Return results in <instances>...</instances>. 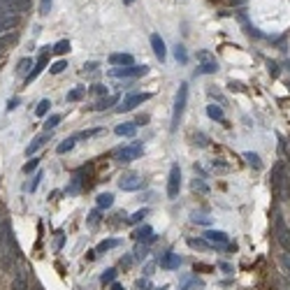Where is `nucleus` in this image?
<instances>
[{
  "label": "nucleus",
  "instance_id": "f257e3e1",
  "mask_svg": "<svg viewBox=\"0 0 290 290\" xmlns=\"http://www.w3.org/2000/svg\"><path fill=\"white\" fill-rule=\"evenodd\" d=\"M272 191L276 195V200H290V174L286 172L283 163H276L272 167Z\"/></svg>",
  "mask_w": 290,
  "mask_h": 290
},
{
  "label": "nucleus",
  "instance_id": "f03ea898",
  "mask_svg": "<svg viewBox=\"0 0 290 290\" xmlns=\"http://www.w3.org/2000/svg\"><path fill=\"white\" fill-rule=\"evenodd\" d=\"M2 267L5 269H12L19 260V246H17V239H14V232L5 223V242H2Z\"/></svg>",
  "mask_w": 290,
  "mask_h": 290
},
{
  "label": "nucleus",
  "instance_id": "7ed1b4c3",
  "mask_svg": "<svg viewBox=\"0 0 290 290\" xmlns=\"http://www.w3.org/2000/svg\"><path fill=\"white\" fill-rule=\"evenodd\" d=\"M274 235H276V242L281 244L283 251L290 253V228L286 225V220H283V216L279 211L274 214Z\"/></svg>",
  "mask_w": 290,
  "mask_h": 290
},
{
  "label": "nucleus",
  "instance_id": "20e7f679",
  "mask_svg": "<svg viewBox=\"0 0 290 290\" xmlns=\"http://www.w3.org/2000/svg\"><path fill=\"white\" fill-rule=\"evenodd\" d=\"M186 102H188V84H181V86H179V91H176V97H174V112H172V130H176V125H179L181 116H184Z\"/></svg>",
  "mask_w": 290,
  "mask_h": 290
},
{
  "label": "nucleus",
  "instance_id": "39448f33",
  "mask_svg": "<svg viewBox=\"0 0 290 290\" xmlns=\"http://www.w3.org/2000/svg\"><path fill=\"white\" fill-rule=\"evenodd\" d=\"M28 7H30V0H9L5 5H0V17H19Z\"/></svg>",
  "mask_w": 290,
  "mask_h": 290
},
{
  "label": "nucleus",
  "instance_id": "423d86ee",
  "mask_svg": "<svg viewBox=\"0 0 290 290\" xmlns=\"http://www.w3.org/2000/svg\"><path fill=\"white\" fill-rule=\"evenodd\" d=\"M146 72H149L146 65H125V68L109 70V77H114V79H121V77H142V74H146Z\"/></svg>",
  "mask_w": 290,
  "mask_h": 290
},
{
  "label": "nucleus",
  "instance_id": "0eeeda50",
  "mask_svg": "<svg viewBox=\"0 0 290 290\" xmlns=\"http://www.w3.org/2000/svg\"><path fill=\"white\" fill-rule=\"evenodd\" d=\"M179 191H181V169H179V165H172L169 167V176H167V197L174 200Z\"/></svg>",
  "mask_w": 290,
  "mask_h": 290
},
{
  "label": "nucleus",
  "instance_id": "6e6552de",
  "mask_svg": "<svg viewBox=\"0 0 290 290\" xmlns=\"http://www.w3.org/2000/svg\"><path fill=\"white\" fill-rule=\"evenodd\" d=\"M197 61H200V74H214V72H218V61L211 56L209 51H200L197 53Z\"/></svg>",
  "mask_w": 290,
  "mask_h": 290
},
{
  "label": "nucleus",
  "instance_id": "1a4fd4ad",
  "mask_svg": "<svg viewBox=\"0 0 290 290\" xmlns=\"http://www.w3.org/2000/svg\"><path fill=\"white\" fill-rule=\"evenodd\" d=\"M9 290H30V279H28L26 267H19L17 272H14L12 283H9Z\"/></svg>",
  "mask_w": 290,
  "mask_h": 290
},
{
  "label": "nucleus",
  "instance_id": "9d476101",
  "mask_svg": "<svg viewBox=\"0 0 290 290\" xmlns=\"http://www.w3.org/2000/svg\"><path fill=\"white\" fill-rule=\"evenodd\" d=\"M149 93H132V96H128L123 100V105H119L116 107V112H121V114H123V112H130V109H135V107L137 105H142V102H146V100H149Z\"/></svg>",
  "mask_w": 290,
  "mask_h": 290
},
{
  "label": "nucleus",
  "instance_id": "9b49d317",
  "mask_svg": "<svg viewBox=\"0 0 290 290\" xmlns=\"http://www.w3.org/2000/svg\"><path fill=\"white\" fill-rule=\"evenodd\" d=\"M119 188L121 191H130V193L132 191H140V188H144V179L137 174H125L119 179Z\"/></svg>",
  "mask_w": 290,
  "mask_h": 290
},
{
  "label": "nucleus",
  "instance_id": "f8f14e48",
  "mask_svg": "<svg viewBox=\"0 0 290 290\" xmlns=\"http://www.w3.org/2000/svg\"><path fill=\"white\" fill-rule=\"evenodd\" d=\"M142 151H144V146H142V142H135V144H130V146H125L123 151H119V163H130V160L140 158Z\"/></svg>",
  "mask_w": 290,
  "mask_h": 290
},
{
  "label": "nucleus",
  "instance_id": "ddd939ff",
  "mask_svg": "<svg viewBox=\"0 0 290 290\" xmlns=\"http://www.w3.org/2000/svg\"><path fill=\"white\" fill-rule=\"evenodd\" d=\"M204 239L209 242L211 246H228V235L220 232V230H207V232H204Z\"/></svg>",
  "mask_w": 290,
  "mask_h": 290
},
{
  "label": "nucleus",
  "instance_id": "4468645a",
  "mask_svg": "<svg viewBox=\"0 0 290 290\" xmlns=\"http://www.w3.org/2000/svg\"><path fill=\"white\" fill-rule=\"evenodd\" d=\"M151 47H153V53H156V58H158L160 63L167 58V49H165V42H163V37L158 35V33H153L151 35Z\"/></svg>",
  "mask_w": 290,
  "mask_h": 290
},
{
  "label": "nucleus",
  "instance_id": "2eb2a0df",
  "mask_svg": "<svg viewBox=\"0 0 290 290\" xmlns=\"http://www.w3.org/2000/svg\"><path fill=\"white\" fill-rule=\"evenodd\" d=\"M47 63H49V58H47V53H42L40 58H37V63H35V68H33V72H28V77H26V84L30 86V81H35L40 74H42V70L47 68Z\"/></svg>",
  "mask_w": 290,
  "mask_h": 290
},
{
  "label": "nucleus",
  "instance_id": "dca6fc26",
  "mask_svg": "<svg viewBox=\"0 0 290 290\" xmlns=\"http://www.w3.org/2000/svg\"><path fill=\"white\" fill-rule=\"evenodd\" d=\"M132 237L137 239V242H142V244H151V242H156V235H153V230H151L149 225H142V228H137Z\"/></svg>",
  "mask_w": 290,
  "mask_h": 290
},
{
  "label": "nucleus",
  "instance_id": "f3484780",
  "mask_svg": "<svg viewBox=\"0 0 290 290\" xmlns=\"http://www.w3.org/2000/svg\"><path fill=\"white\" fill-rule=\"evenodd\" d=\"M181 263H184V260H181L176 253H167V255L160 258V267H163V269H179Z\"/></svg>",
  "mask_w": 290,
  "mask_h": 290
},
{
  "label": "nucleus",
  "instance_id": "a211bd4d",
  "mask_svg": "<svg viewBox=\"0 0 290 290\" xmlns=\"http://www.w3.org/2000/svg\"><path fill=\"white\" fill-rule=\"evenodd\" d=\"M109 63L116 65V68H125V65H135V58H132L130 53H112Z\"/></svg>",
  "mask_w": 290,
  "mask_h": 290
},
{
  "label": "nucleus",
  "instance_id": "6ab92c4d",
  "mask_svg": "<svg viewBox=\"0 0 290 290\" xmlns=\"http://www.w3.org/2000/svg\"><path fill=\"white\" fill-rule=\"evenodd\" d=\"M19 24V17H0V37L7 35L9 30H14Z\"/></svg>",
  "mask_w": 290,
  "mask_h": 290
},
{
  "label": "nucleus",
  "instance_id": "aec40b11",
  "mask_svg": "<svg viewBox=\"0 0 290 290\" xmlns=\"http://www.w3.org/2000/svg\"><path fill=\"white\" fill-rule=\"evenodd\" d=\"M49 137H51V132H44V135H40V137H35V140H33V144H28L26 153H28V156H33V153H35L37 149H42V146H44V142L49 140Z\"/></svg>",
  "mask_w": 290,
  "mask_h": 290
},
{
  "label": "nucleus",
  "instance_id": "412c9836",
  "mask_svg": "<svg viewBox=\"0 0 290 290\" xmlns=\"http://www.w3.org/2000/svg\"><path fill=\"white\" fill-rule=\"evenodd\" d=\"M116 135L119 137H135V132H137V123H121L116 125Z\"/></svg>",
  "mask_w": 290,
  "mask_h": 290
},
{
  "label": "nucleus",
  "instance_id": "4be33fe9",
  "mask_svg": "<svg viewBox=\"0 0 290 290\" xmlns=\"http://www.w3.org/2000/svg\"><path fill=\"white\" fill-rule=\"evenodd\" d=\"M119 102V96H107V97H102V100H97L96 105H93V109L96 112H105V109H109L112 105H116Z\"/></svg>",
  "mask_w": 290,
  "mask_h": 290
},
{
  "label": "nucleus",
  "instance_id": "5701e85b",
  "mask_svg": "<svg viewBox=\"0 0 290 290\" xmlns=\"http://www.w3.org/2000/svg\"><path fill=\"white\" fill-rule=\"evenodd\" d=\"M112 204H114V195H112V193L97 195V209H109Z\"/></svg>",
  "mask_w": 290,
  "mask_h": 290
},
{
  "label": "nucleus",
  "instance_id": "b1692460",
  "mask_svg": "<svg viewBox=\"0 0 290 290\" xmlns=\"http://www.w3.org/2000/svg\"><path fill=\"white\" fill-rule=\"evenodd\" d=\"M74 142H77V137H74V135H72V137H68V140L65 142H61V144H58V146H56V153H68V151H72L74 149Z\"/></svg>",
  "mask_w": 290,
  "mask_h": 290
},
{
  "label": "nucleus",
  "instance_id": "393cba45",
  "mask_svg": "<svg viewBox=\"0 0 290 290\" xmlns=\"http://www.w3.org/2000/svg\"><path fill=\"white\" fill-rule=\"evenodd\" d=\"M119 244H121L119 239H107V242H100L97 248H96V253H105V251H109V248H116Z\"/></svg>",
  "mask_w": 290,
  "mask_h": 290
},
{
  "label": "nucleus",
  "instance_id": "a878e982",
  "mask_svg": "<svg viewBox=\"0 0 290 290\" xmlns=\"http://www.w3.org/2000/svg\"><path fill=\"white\" fill-rule=\"evenodd\" d=\"M84 93H86V86L72 88L70 93H68V102H77V100H81V97H84Z\"/></svg>",
  "mask_w": 290,
  "mask_h": 290
},
{
  "label": "nucleus",
  "instance_id": "bb28decb",
  "mask_svg": "<svg viewBox=\"0 0 290 290\" xmlns=\"http://www.w3.org/2000/svg\"><path fill=\"white\" fill-rule=\"evenodd\" d=\"M207 114H209V119H214V121H223V109H220L218 105H209L207 107Z\"/></svg>",
  "mask_w": 290,
  "mask_h": 290
},
{
  "label": "nucleus",
  "instance_id": "cd10ccee",
  "mask_svg": "<svg viewBox=\"0 0 290 290\" xmlns=\"http://www.w3.org/2000/svg\"><path fill=\"white\" fill-rule=\"evenodd\" d=\"M114 279H116V269H105L102 276H100V283H102V286H109V283H114Z\"/></svg>",
  "mask_w": 290,
  "mask_h": 290
},
{
  "label": "nucleus",
  "instance_id": "c85d7f7f",
  "mask_svg": "<svg viewBox=\"0 0 290 290\" xmlns=\"http://www.w3.org/2000/svg\"><path fill=\"white\" fill-rule=\"evenodd\" d=\"M188 246H191V248H202V251H204V248H214L207 239H188Z\"/></svg>",
  "mask_w": 290,
  "mask_h": 290
},
{
  "label": "nucleus",
  "instance_id": "c756f323",
  "mask_svg": "<svg viewBox=\"0 0 290 290\" xmlns=\"http://www.w3.org/2000/svg\"><path fill=\"white\" fill-rule=\"evenodd\" d=\"M49 107H51V102L49 100H42V102H37V107H35V116H47V112H49Z\"/></svg>",
  "mask_w": 290,
  "mask_h": 290
},
{
  "label": "nucleus",
  "instance_id": "7c9ffc66",
  "mask_svg": "<svg viewBox=\"0 0 290 290\" xmlns=\"http://www.w3.org/2000/svg\"><path fill=\"white\" fill-rule=\"evenodd\" d=\"M61 119H63L61 114H51V116H49V119H47V123H44V128H47V132H49V130H53L56 125L61 123Z\"/></svg>",
  "mask_w": 290,
  "mask_h": 290
},
{
  "label": "nucleus",
  "instance_id": "2f4dec72",
  "mask_svg": "<svg viewBox=\"0 0 290 290\" xmlns=\"http://www.w3.org/2000/svg\"><path fill=\"white\" fill-rule=\"evenodd\" d=\"M30 68H35V65H33V58H24V61H19L17 72H19V74H24V72H28Z\"/></svg>",
  "mask_w": 290,
  "mask_h": 290
},
{
  "label": "nucleus",
  "instance_id": "473e14b6",
  "mask_svg": "<svg viewBox=\"0 0 290 290\" xmlns=\"http://www.w3.org/2000/svg\"><path fill=\"white\" fill-rule=\"evenodd\" d=\"M53 51L58 53V56H63V53H68V51H70V42H68V40H61V42H58L56 47H53Z\"/></svg>",
  "mask_w": 290,
  "mask_h": 290
},
{
  "label": "nucleus",
  "instance_id": "72a5a7b5",
  "mask_svg": "<svg viewBox=\"0 0 290 290\" xmlns=\"http://www.w3.org/2000/svg\"><path fill=\"white\" fill-rule=\"evenodd\" d=\"M65 68H68V61H56L51 68H49V72H51V74H61Z\"/></svg>",
  "mask_w": 290,
  "mask_h": 290
},
{
  "label": "nucleus",
  "instance_id": "f704fd0d",
  "mask_svg": "<svg viewBox=\"0 0 290 290\" xmlns=\"http://www.w3.org/2000/svg\"><path fill=\"white\" fill-rule=\"evenodd\" d=\"M14 40H17V35H14V33H7V35L0 37V51H2L5 47H9V44L14 42Z\"/></svg>",
  "mask_w": 290,
  "mask_h": 290
},
{
  "label": "nucleus",
  "instance_id": "c9c22d12",
  "mask_svg": "<svg viewBox=\"0 0 290 290\" xmlns=\"http://www.w3.org/2000/svg\"><path fill=\"white\" fill-rule=\"evenodd\" d=\"M37 165H40V158H30L26 165H24V172L30 174V172H35V169H37Z\"/></svg>",
  "mask_w": 290,
  "mask_h": 290
},
{
  "label": "nucleus",
  "instance_id": "e433bc0d",
  "mask_svg": "<svg viewBox=\"0 0 290 290\" xmlns=\"http://www.w3.org/2000/svg\"><path fill=\"white\" fill-rule=\"evenodd\" d=\"M146 255H149V248H146V244H142V246L135 248V258H137V260H144Z\"/></svg>",
  "mask_w": 290,
  "mask_h": 290
},
{
  "label": "nucleus",
  "instance_id": "4c0bfd02",
  "mask_svg": "<svg viewBox=\"0 0 290 290\" xmlns=\"http://www.w3.org/2000/svg\"><path fill=\"white\" fill-rule=\"evenodd\" d=\"M244 158H246V160H248V163H251V165H253V167H260V158H258L255 153H251V151H248V153H244Z\"/></svg>",
  "mask_w": 290,
  "mask_h": 290
},
{
  "label": "nucleus",
  "instance_id": "58836bf2",
  "mask_svg": "<svg viewBox=\"0 0 290 290\" xmlns=\"http://www.w3.org/2000/svg\"><path fill=\"white\" fill-rule=\"evenodd\" d=\"M144 216H146V209H140V211H135V214H132V216H130V223H140V220L144 218Z\"/></svg>",
  "mask_w": 290,
  "mask_h": 290
},
{
  "label": "nucleus",
  "instance_id": "ea45409f",
  "mask_svg": "<svg viewBox=\"0 0 290 290\" xmlns=\"http://www.w3.org/2000/svg\"><path fill=\"white\" fill-rule=\"evenodd\" d=\"M51 2H53V0H42V2H40V14H49Z\"/></svg>",
  "mask_w": 290,
  "mask_h": 290
},
{
  "label": "nucleus",
  "instance_id": "a19ab883",
  "mask_svg": "<svg viewBox=\"0 0 290 290\" xmlns=\"http://www.w3.org/2000/svg\"><path fill=\"white\" fill-rule=\"evenodd\" d=\"M40 181H42V172H37V174L33 176V181H30V191H37V186H40Z\"/></svg>",
  "mask_w": 290,
  "mask_h": 290
},
{
  "label": "nucleus",
  "instance_id": "79ce46f5",
  "mask_svg": "<svg viewBox=\"0 0 290 290\" xmlns=\"http://www.w3.org/2000/svg\"><path fill=\"white\" fill-rule=\"evenodd\" d=\"M176 61H181V63H186V61H188V56H186L184 47H176Z\"/></svg>",
  "mask_w": 290,
  "mask_h": 290
},
{
  "label": "nucleus",
  "instance_id": "37998d69",
  "mask_svg": "<svg viewBox=\"0 0 290 290\" xmlns=\"http://www.w3.org/2000/svg\"><path fill=\"white\" fill-rule=\"evenodd\" d=\"M91 93H97V96H102V93H107V86H102V84H97V86L91 88Z\"/></svg>",
  "mask_w": 290,
  "mask_h": 290
},
{
  "label": "nucleus",
  "instance_id": "c03bdc74",
  "mask_svg": "<svg viewBox=\"0 0 290 290\" xmlns=\"http://www.w3.org/2000/svg\"><path fill=\"white\" fill-rule=\"evenodd\" d=\"M281 265L286 267V272L290 274V255H283V258H281Z\"/></svg>",
  "mask_w": 290,
  "mask_h": 290
},
{
  "label": "nucleus",
  "instance_id": "a18cd8bd",
  "mask_svg": "<svg viewBox=\"0 0 290 290\" xmlns=\"http://www.w3.org/2000/svg\"><path fill=\"white\" fill-rule=\"evenodd\" d=\"M17 105H19V100H17V97H12V100L7 102V112H12V109H17Z\"/></svg>",
  "mask_w": 290,
  "mask_h": 290
},
{
  "label": "nucleus",
  "instance_id": "49530a36",
  "mask_svg": "<svg viewBox=\"0 0 290 290\" xmlns=\"http://www.w3.org/2000/svg\"><path fill=\"white\" fill-rule=\"evenodd\" d=\"M2 242H5V223H0V251H2Z\"/></svg>",
  "mask_w": 290,
  "mask_h": 290
},
{
  "label": "nucleus",
  "instance_id": "de8ad7c7",
  "mask_svg": "<svg viewBox=\"0 0 290 290\" xmlns=\"http://www.w3.org/2000/svg\"><path fill=\"white\" fill-rule=\"evenodd\" d=\"M112 290H123V288H121L119 283H112Z\"/></svg>",
  "mask_w": 290,
  "mask_h": 290
},
{
  "label": "nucleus",
  "instance_id": "09e8293b",
  "mask_svg": "<svg viewBox=\"0 0 290 290\" xmlns=\"http://www.w3.org/2000/svg\"><path fill=\"white\" fill-rule=\"evenodd\" d=\"M123 2H125V5H132V2H135V0H123Z\"/></svg>",
  "mask_w": 290,
  "mask_h": 290
},
{
  "label": "nucleus",
  "instance_id": "8fccbe9b",
  "mask_svg": "<svg viewBox=\"0 0 290 290\" xmlns=\"http://www.w3.org/2000/svg\"><path fill=\"white\" fill-rule=\"evenodd\" d=\"M5 2H9V0H0V5H5Z\"/></svg>",
  "mask_w": 290,
  "mask_h": 290
},
{
  "label": "nucleus",
  "instance_id": "3c124183",
  "mask_svg": "<svg viewBox=\"0 0 290 290\" xmlns=\"http://www.w3.org/2000/svg\"><path fill=\"white\" fill-rule=\"evenodd\" d=\"M288 165H290V153H288Z\"/></svg>",
  "mask_w": 290,
  "mask_h": 290
}]
</instances>
